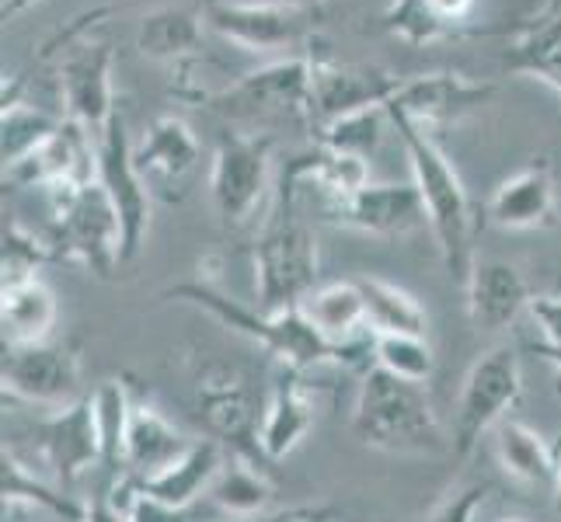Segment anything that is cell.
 Returning <instances> with one entry per match:
<instances>
[{
	"label": "cell",
	"instance_id": "obj_9",
	"mask_svg": "<svg viewBox=\"0 0 561 522\" xmlns=\"http://www.w3.org/2000/svg\"><path fill=\"white\" fill-rule=\"evenodd\" d=\"M206 25L251 53L294 49L318 28L321 11L314 4H286V0H265V4H248V0H206L203 4Z\"/></svg>",
	"mask_w": 561,
	"mask_h": 522
},
{
	"label": "cell",
	"instance_id": "obj_21",
	"mask_svg": "<svg viewBox=\"0 0 561 522\" xmlns=\"http://www.w3.org/2000/svg\"><path fill=\"white\" fill-rule=\"evenodd\" d=\"M300 311L318 327L321 338L345 348V352H356V356L374 352V338L363 341V335H370V327H366V300L359 293L356 279L314 286L311 293L300 300Z\"/></svg>",
	"mask_w": 561,
	"mask_h": 522
},
{
	"label": "cell",
	"instance_id": "obj_13",
	"mask_svg": "<svg viewBox=\"0 0 561 522\" xmlns=\"http://www.w3.org/2000/svg\"><path fill=\"white\" fill-rule=\"evenodd\" d=\"M199 418L206 421L209 436L220 442L224 450L248 463H265L262 446H259V401L255 391L238 370L227 366H209L199 376Z\"/></svg>",
	"mask_w": 561,
	"mask_h": 522
},
{
	"label": "cell",
	"instance_id": "obj_46",
	"mask_svg": "<svg viewBox=\"0 0 561 522\" xmlns=\"http://www.w3.org/2000/svg\"><path fill=\"white\" fill-rule=\"evenodd\" d=\"M554 495H558V512H561V436L554 442Z\"/></svg>",
	"mask_w": 561,
	"mask_h": 522
},
{
	"label": "cell",
	"instance_id": "obj_34",
	"mask_svg": "<svg viewBox=\"0 0 561 522\" xmlns=\"http://www.w3.org/2000/svg\"><path fill=\"white\" fill-rule=\"evenodd\" d=\"M0 123H4V164L18 161L22 153H28L35 143H43L64 126V119H53V115L18 98V81H4V112H0Z\"/></svg>",
	"mask_w": 561,
	"mask_h": 522
},
{
	"label": "cell",
	"instance_id": "obj_2",
	"mask_svg": "<svg viewBox=\"0 0 561 522\" xmlns=\"http://www.w3.org/2000/svg\"><path fill=\"white\" fill-rule=\"evenodd\" d=\"M353 436L380 453L439 456L450 450V439L443 432L425 386L398 380L380 366L363 373L353 408Z\"/></svg>",
	"mask_w": 561,
	"mask_h": 522
},
{
	"label": "cell",
	"instance_id": "obj_27",
	"mask_svg": "<svg viewBox=\"0 0 561 522\" xmlns=\"http://www.w3.org/2000/svg\"><path fill=\"white\" fill-rule=\"evenodd\" d=\"M495 453L502 471L527 488H554V446L527 421L506 418L495 425Z\"/></svg>",
	"mask_w": 561,
	"mask_h": 522
},
{
	"label": "cell",
	"instance_id": "obj_47",
	"mask_svg": "<svg viewBox=\"0 0 561 522\" xmlns=\"http://www.w3.org/2000/svg\"><path fill=\"white\" fill-rule=\"evenodd\" d=\"M283 512H273V515H251V519H234V522H279Z\"/></svg>",
	"mask_w": 561,
	"mask_h": 522
},
{
	"label": "cell",
	"instance_id": "obj_37",
	"mask_svg": "<svg viewBox=\"0 0 561 522\" xmlns=\"http://www.w3.org/2000/svg\"><path fill=\"white\" fill-rule=\"evenodd\" d=\"M56 262L49 237H35L22 223H4V255H0V289L38 279V268Z\"/></svg>",
	"mask_w": 561,
	"mask_h": 522
},
{
	"label": "cell",
	"instance_id": "obj_40",
	"mask_svg": "<svg viewBox=\"0 0 561 522\" xmlns=\"http://www.w3.org/2000/svg\"><path fill=\"white\" fill-rule=\"evenodd\" d=\"M530 321L540 327V335H545L548 348H561V293H545V297H534L530 306H527Z\"/></svg>",
	"mask_w": 561,
	"mask_h": 522
},
{
	"label": "cell",
	"instance_id": "obj_16",
	"mask_svg": "<svg viewBox=\"0 0 561 522\" xmlns=\"http://www.w3.org/2000/svg\"><path fill=\"white\" fill-rule=\"evenodd\" d=\"M32 442L46 467H53L56 485L70 488L94 463H102V439H99V421H94L91 397L70 404V408H60L46 421H38L32 429Z\"/></svg>",
	"mask_w": 561,
	"mask_h": 522
},
{
	"label": "cell",
	"instance_id": "obj_28",
	"mask_svg": "<svg viewBox=\"0 0 561 522\" xmlns=\"http://www.w3.org/2000/svg\"><path fill=\"white\" fill-rule=\"evenodd\" d=\"M56 311H60V306H56V293L43 279L0 289V327H4V345L46 341L56 324Z\"/></svg>",
	"mask_w": 561,
	"mask_h": 522
},
{
	"label": "cell",
	"instance_id": "obj_44",
	"mask_svg": "<svg viewBox=\"0 0 561 522\" xmlns=\"http://www.w3.org/2000/svg\"><path fill=\"white\" fill-rule=\"evenodd\" d=\"M537 356L554 366V380H558V391H561V348H548V345H537Z\"/></svg>",
	"mask_w": 561,
	"mask_h": 522
},
{
	"label": "cell",
	"instance_id": "obj_4",
	"mask_svg": "<svg viewBox=\"0 0 561 522\" xmlns=\"http://www.w3.org/2000/svg\"><path fill=\"white\" fill-rule=\"evenodd\" d=\"M53 230L49 247L56 262H77L99 279H108L123 265V227L99 174L49 192Z\"/></svg>",
	"mask_w": 561,
	"mask_h": 522
},
{
	"label": "cell",
	"instance_id": "obj_17",
	"mask_svg": "<svg viewBox=\"0 0 561 522\" xmlns=\"http://www.w3.org/2000/svg\"><path fill=\"white\" fill-rule=\"evenodd\" d=\"M94 178V143L91 137L64 119V126L46 137L43 143H35L28 153H22L18 161L4 164V185L11 188H46L56 192L73 182Z\"/></svg>",
	"mask_w": 561,
	"mask_h": 522
},
{
	"label": "cell",
	"instance_id": "obj_1",
	"mask_svg": "<svg viewBox=\"0 0 561 522\" xmlns=\"http://www.w3.org/2000/svg\"><path fill=\"white\" fill-rule=\"evenodd\" d=\"M391 126L398 129V137L404 143L412 164V178L425 206V220L436 237L439 258L447 265V272L457 286H468L474 272V227L478 212L471 206L468 188H463L460 174L454 161L439 150L430 129H422L401 115H391Z\"/></svg>",
	"mask_w": 561,
	"mask_h": 522
},
{
	"label": "cell",
	"instance_id": "obj_10",
	"mask_svg": "<svg viewBox=\"0 0 561 522\" xmlns=\"http://www.w3.org/2000/svg\"><path fill=\"white\" fill-rule=\"evenodd\" d=\"M94 174L105 185L123 227V265L137 262L150 234V185L133 164V143L126 137L123 112H115L105 137L94 143Z\"/></svg>",
	"mask_w": 561,
	"mask_h": 522
},
{
	"label": "cell",
	"instance_id": "obj_26",
	"mask_svg": "<svg viewBox=\"0 0 561 522\" xmlns=\"http://www.w3.org/2000/svg\"><path fill=\"white\" fill-rule=\"evenodd\" d=\"M192 446L182 429H175L153 404H133V421L126 436V463L123 471L129 477H150L164 471L171 460H179Z\"/></svg>",
	"mask_w": 561,
	"mask_h": 522
},
{
	"label": "cell",
	"instance_id": "obj_8",
	"mask_svg": "<svg viewBox=\"0 0 561 522\" xmlns=\"http://www.w3.org/2000/svg\"><path fill=\"white\" fill-rule=\"evenodd\" d=\"M273 147L268 132H227L217 143L209 167V196L224 223L241 227L255 217L268 182H273Z\"/></svg>",
	"mask_w": 561,
	"mask_h": 522
},
{
	"label": "cell",
	"instance_id": "obj_18",
	"mask_svg": "<svg viewBox=\"0 0 561 522\" xmlns=\"http://www.w3.org/2000/svg\"><path fill=\"white\" fill-rule=\"evenodd\" d=\"M328 220L345 230H359V234L374 237H404L419 230L425 220V206L415 182L412 185H363L350 199L328 202Z\"/></svg>",
	"mask_w": 561,
	"mask_h": 522
},
{
	"label": "cell",
	"instance_id": "obj_20",
	"mask_svg": "<svg viewBox=\"0 0 561 522\" xmlns=\"http://www.w3.org/2000/svg\"><path fill=\"white\" fill-rule=\"evenodd\" d=\"M463 289H468L471 324L489 335L513 327L534 300L524 272L510 262H478Z\"/></svg>",
	"mask_w": 561,
	"mask_h": 522
},
{
	"label": "cell",
	"instance_id": "obj_31",
	"mask_svg": "<svg viewBox=\"0 0 561 522\" xmlns=\"http://www.w3.org/2000/svg\"><path fill=\"white\" fill-rule=\"evenodd\" d=\"M209 501L234 519L268 515V506H273V485H268L262 467L234 456L224 463V471L217 474V480H213Z\"/></svg>",
	"mask_w": 561,
	"mask_h": 522
},
{
	"label": "cell",
	"instance_id": "obj_38",
	"mask_svg": "<svg viewBox=\"0 0 561 522\" xmlns=\"http://www.w3.org/2000/svg\"><path fill=\"white\" fill-rule=\"evenodd\" d=\"M380 25H383L387 35H394V38H401V43H409V46H425V43H433V38L450 32L433 14L430 0H394V4L383 11Z\"/></svg>",
	"mask_w": 561,
	"mask_h": 522
},
{
	"label": "cell",
	"instance_id": "obj_42",
	"mask_svg": "<svg viewBox=\"0 0 561 522\" xmlns=\"http://www.w3.org/2000/svg\"><path fill=\"white\" fill-rule=\"evenodd\" d=\"M84 522H129V515L123 509H115V501L108 495H99L94 501H88Z\"/></svg>",
	"mask_w": 561,
	"mask_h": 522
},
{
	"label": "cell",
	"instance_id": "obj_15",
	"mask_svg": "<svg viewBox=\"0 0 561 522\" xmlns=\"http://www.w3.org/2000/svg\"><path fill=\"white\" fill-rule=\"evenodd\" d=\"M492 94H495L492 84H478L471 77L454 70L419 73V77H404L401 91L387 102V115H401V119L433 132L439 126L463 119V115H471L481 105H489Z\"/></svg>",
	"mask_w": 561,
	"mask_h": 522
},
{
	"label": "cell",
	"instance_id": "obj_12",
	"mask_svg": "<svg viewBox=\"0 0 561 522\" xmlns=\"http://www.w3.org/2000/svg\"><path fill=\"white\" fill-rule=\"evenodd\" d=\"M4 394L43 408H70L81 397V356L67 345H4Z\"/></svg>",
	"mask_w": 561,
	"mask_h": 522
},
{
	"label": "cell",
	"instance_id": "obj_19",
	"mask_svg": "<svg viewBox=\"0 0 561 522\" xmlns=\"http://www.w3.org/2000/svg\"><path fill=\"white\" fill-rule=\"evenodd\" d=\"M485 217L499 230H545L558 220L554 174L548 158H534L502 182L485 206Z\"/></svg>",
	"mask_w": 561,
	"mask_h": 522
},
{
	"label": "cell",
	"instance_id": "obj_29",
	"mask_svg": "<svg viewBox=\"0 0 561 522\" xmlns=\"http://www.w3.org/2000/svg\"><path fill=\"white\" fill-rule=\"evenodd\" d=\"M506 67L548 84L561 98V11H548L527 28H519L506 49Z\"/></svg>",
	"mask_w": 561,
	"mask_h": 522
},
{
	"label": "cell",
	"instance_id": "obj_43",
	"mask_svg": "<svg viewBox=\"0 0 561 522\" xmlns=\"http://www.w3.org/2000/svg\"><path fill=\"white\" fill-rule=\"evenodd\" d=\"M332 519V509H324V506H297V509H286L279 522H328Z\"/></svg>",
	"mask_w": 561,
	"mask_h": 522
},
{
	"label": "cell",
	"instance_id": "obj_30",
	"mask_svg": "<svg viewBox=\"0 0 561 522\" xmlns=\"http://www.w3.org/2000/svg\"><path fill=\"white\" fill-rule=\"evenodd\" d=\"M359 293L366 300V327L370 335H425L430 317H425L422 303L394 282L383 279H366L359 276Z\"/></svg>",
	"mask_w": 561,
	"mask_h": 522
},
{
	"label": "cell",
	"instance_id": "obj_45",
	"mask_svg": "<svg viewBox=\"0 0 561 522\" xmlns=\"http://www.w3.org/2000/svg\"><path fill=\"white\" fill-rule=\"evenodd\" d=\"M35 4V0H4V22L8 18H18V14H25L28 8Z\"/></svg>",
	"mask_w": 561,
	"mask_h": 522
},
{
	"label": "cell",
	"instance_id": "obj_7",
	"mask_svg": "<svg viewBox=\"0 0 561 522\" xmlns=\"http://www.w3.org/2000/svg\"><path fill=\"white\" fill-rule=\"evenodd\" d=\"M67 56L60 63V94L67 105V119L81 126L91 143L105 137L115 119V91H112V43L91 38L88 22L64 35Z\"/></svg>",
	"mask_w": 561,
	"mask_h": 522
},
{
	"label": "cell",
	"instance_id": "obj_11",
	"mask_svg": "<svg viewBox=\"0 0 561 522\" xmlns=\"http://www.w3.org/2000/svg\"><path fill=\"white\" fill-rule=\"evenodd\" d=\"M209 108L230 115V119H262V115L311 119V56L279 60L244 73L238 84L213 94Z\"/></svg>",
	"mask_w": 561,
	"mask_h": 522
},
{
	"label": "cell",
	"instance_id": "obj_48",
	"mask_svg": "<svg viewBox=\"0 0 561 522\" xmlns=\"http://www.w3.org/2000/svg\"><path fill=\"white\" fill-rule=\"evenodd\" d=\"M286 4H314V0H286Z\"/></svg>",
	"mask_w": 561,
	"mask_h": 522
},
{
	"label": "cell",
	"instance_id": "obj_36",
	"mask_svg": "<svg viewBox=\"0 0 561 522\" xmlns=\"http://www.w3.org/2000/svg\"><path fill=\"white\" fill-rule=\"evenodd\" d=\"M383 119H391L387 108H363L353 115H342V119H335V123H324V126H318L321 147L370 161V153L383 140Z\"/></svg>",
	"mask_w": 561,
	"mask_h": 522
},
{
	"label": "cell",
	"instance_id": "obj_14",
	"mask_svg": "<svg viewBox=\"0 0 561 522\" xmlns=\"http://www.w3.org/2000/svg\"><path fill=\"white\" fill-rule=\"evenodd\" d=\"M404 77L377 63H335L311 56V123L324 126L363 108H387Z\"/></svg>",
	"mask_w": 561,
	"mask_h": 522
},
{
	"label": "cell",
	"instance_id": "obj_41",
	"mask_svg": "<svg viewBox=\"0 0 561 522\" xmlns=\"http://www.w3.org/2000/svg\"><path fill=\"white\" fill-rule=\"evenodd\" d=\"M474 4H478V0H430L433 14H436L447 28L457 25V22H463V18H471Z\"/></svg>",
	"mask_w": 561,
	"mask_h": 522
},
{
	"label": "cell",
	"instance_id": "obj_49",
	"mask_svg": "<svg viewBox=\"0 0 561 522\" xmlns=\"http://www.w3.org/2000/svg\"><path fill=\"white\" fill-rule=\"evenodd\" d=\"M502 522H519V519H502Z\"/></svg>",
	"mask_w": 561,
	"mask_h": 522
},
{
	"label": "cell",
	"instance_id": "obj_5",
	"mask_svg": "<svg viewBox=\"0 0 561 522\" xmlns=\"http://www.w3.org/2000/svg\"><path fill=\"white\" fill-rule=\"evenodd\" d=\"M297 192H279V212L265 227V234L255 241L251 265H255V293L262 314H279L289 306H300V300L318 286V241L311 234L297 209Z\"/></svg>",
	"mask_w": 561,
	"mask_h": 522
},
{
	"label": "cell",
	"instance_id": "obj_39",
	"mask_svg": "<svg viewBox=\"0 0 561 522\" xmlns=\"http://www.w3.org/2000/svg\"><path fill=\"white\" fill-rule=\"evenodd\" d=\"M492 495L489 480H474V485H463L450 495L439 498V506L425 515V522H474L478 509L485 506Z\"/></svg>",
	"mask_w": 561,
	"mask_h": 522
},
{
	"label": "cell",
	"instance_id": "obj_35",
	"mask_svg": "<svg viewBox=\"0 0 561 522\" xmlns=\"http://www.w3.org/2000/svg\"><path fill=\"white\" fill-rule=\"evenodd\" d=\"M374 366L398 380L425 386L436 370V356L425 335H380L374 338Z\"/></svg>",
	"mask_w": 561,
	"mask_h": 522
},
{
	"label": "cell",
	"instance_id": "obj_6",
	"mask_svg": "<svg viewBox=\"0 0 561 522\" xmlns=\"http://www.w3.org/2000/svg\"><path fill=\"white\" fill-rule=\"evenodd\" d=\"M524 394V373H519V356L510 345H495L481 352L468 376L460 383L457 411H454V436L450 450L457 460H468L485 432H492L499 421H506L510 411Z\"/></svg>",
	"mask_w": 561,
	"mask_h": 522
},
{
	"label": "cell",
	"instance_id": "obj_3",
	"mask_svg": "<svg viewBox=\"0 0 561 522\" xmlns=\"http://www.w3.org/2000/svg\"><path fill=\"white\" fill-rule=\"evenodd\" d=\"M164 297L203 306V311L217 317L224 327L238 332L248 341H255L262 352L279 359L283 370L304 373V370H311V366H321V362L359 366L356 352H345V348L321 338L318 327L304 317L300 306H289V311H279V314H262V311H251V306L224 297L220 289L209 286V282H179V286H171Z\"/></svg>",
	"mask_w": 561,
	"mask_h": 522
},
{
	"label": "cell",
	"instance_id": "obj_32",
	"mask_svg": "<svg viewBox=\"0 0 561 522\" xmlns=\"http://www.w3.org/2000/svg\"><path fill=\"white\" fill-rule=\"evenodd\" d=\"M35 506L46 509L49 515L64 522H84L88 506L73 501L64 488H49L46 480H38L32 471H25V463L18 460L11 450H4V506Z\"/></svg>",
	"mask_w": 561,
	"mask_h": 522
},
{
	"label": "cell",
	"instance_id": "obj_33",
	"mask_svg": "<svg viewBox=\"0 0 561 522\" xmlns=\"http://www.w3.org/2000/svg\"><path fill=\"white\" fill-rule=\"evenodd\" d=\"M94 404V421H99V439H102V463L105 467H123L126 463V436L133 421V401L123 380H105L99 391L91 394Z\"/></svg>",
	"mask_w": 561,
	"mask_h": 522
},
{
	"label": "cell",
	"instance_id": "obj_24",
	"mask_svg": "<svg viewBox=\"0 0 561 522\" xmlns=\"http://www.w3.org/2000/svg\"><path fill=\"white\" fill-rule=\"evenodd\" d=\"M311 425H314V404L304 391L300 373L297 370H283V376L276 380L273 394H268L265 411H262V429H259L262 456L268 463L289 456L307 439Z\"/></svg>",
	"mask_w": 561,
	"mask_h": 522
},
{
	"label": "cell",
	"instance_id": "obj_22",
	"mask_svg": "<svg viewBox=\"0 0 561 522\" xmlns=\"http://www.w3.org/2000/svg\"><path fill=\"white\" fill-rule=\"evenodd\" d=\"M199 140L192 126L179 115H161V119H153L140 143H133V164L137 171L150 182L158 185H182L192 171L199 167Z\"/></svg>",
	"mask_w": 561,
	"mask_h": 522
},
{
	"label": "cell",
	"instance_id": "obj_25",
	"mask_svg": "<svg viewBox=\"0 0 561 522\" xmlns=\"http://www.w3.org/2000/svg\"><path fill=\"white\" fill-rule=\"evenodd\" d=\"M203 8H158L144 14L137 28V49L153 63L179 67L182 73L188 63L203 56Z\"/></svg>",
	"mask_w": 561,
	"mask_h": 522
},
{
	"label": "cell",
	"instance_id": "obj_23",
	"mask_svg": "<svg viewBox=\"0 0 561 522\" xmlns=\"http://www.w3.org/2000/svg\"><path fill=\"white\" fill-rule=\"evenodd\" d=\"M224 463L227 453L217 439H192V446L179 460H171L164 471L137 480V485L144 495L164 501L171 509H192L203 495H209Z\"/></svg>",
	"mask_w": 561,
	"mask_h": 522
}]
</instances>
